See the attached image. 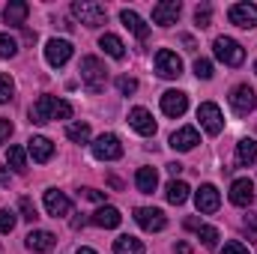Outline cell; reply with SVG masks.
<instances>
[{
	"mask_svg": "<svg viewBox=\"0 0 257 254\" xmlns=\"http://www.w3.org/2000/svg\"><path fill=\"white\" fill-rule=\"evenodd\" d=\"M69 117H72V105L63 99H54V96H39L30 105V123H36V126H45L51 120H69Z\"/></svg>",
	"mask_w": 257,
	"mask_h": 254,
	"instance_id": "6da1fadb",
	"label": "cell"
},
{
	"mask_svg": "<svg viewBox=\"0 0 257 254\" xmlns=\"http://www.w3.org/2000/svg\"><path fill=\"white\" fill-rule=\"evenodd\" d=\"M78 72H81V81L87 84V90H90V93H102V90H105L108 69L102 66V60H99V57H84Z\"/></svg>",
	"mask_w": 257,
	"mask_h": 254,
	"instance_id": "7a4b0ae2",
	"label": "cell"
},
{
	"mask_svg": "<svg viewBox=\"0 0 257 254\" xmlns=\"http://www.w3.org/2000/svg\"><path fill=\"white\" fill-rule=\"evenodd\" d=\"M72 15L81 18V24H87V27H99V24L108 21V9H105L102 3H93V0H78V3H72Z\"/></svg>",
	"mask_w": 257,
	"mask_h": 254,
	"instance_id": "3957f363",
	"label": "cell"
},
{
	"mask_svg": "<svg viewBox=\"0 0 257 254\" xmlns=\"http://www.w3.org/2000/svg\"><path fill=\"white\" fill-rule=\"evenodd\" d=\"M212 51L224 66H242V60H245V48L236 39H230V36H218L212 42Z\"/></svg>",
	"mask_w": 257,
	"mask_h": 254,
	"instance_id": "277c9868",
	"label": "cell"
},
{
	"mask_svg": "<svg viewBox=\"0 0 257 254\" xmlns=\"http://www.w3.org/2000/svg\"><path fill=\"white\" fill-rule=\"evenodd\" d=\"M93 156L99 159V162H117V159H123V144H120V138L117 135H99L96 141H93Z\"/></svg>",
	"mask_w": 257,
	"mask_h": 254,
	"instance_id": "5b68a950",
	"label": "cell"
},
{
	"mask_svg": "<svg viewBox=\"0 0 257 254\" xmlns=\"http://www.w3.org/2000/svg\"><path fill=\"white\" fill-rule=\"evenodd\" d=\"M197 120H200V126L206 135H218L221 129H224V117H221V108L215 105V102H203L200 108H197Z\"/></svg>",
	"mask_w": 257,
	"mask_h": 254,
	"instance_id": "8992f818",
	"label": "cell"
},
{
	"mask_svg": "<svg viewBox=\"0 0 257 254\" xmlns=\"http://www.w3.org/2000/svg\"><path fill=\"white\" fill-rule=\"evenodd\" d=\"M230 108L239 114V117H245V114H251L257 108V96L254 90L248 87V84H239V87H233L230 90Z\"/></svg>",
	"mask_w": 257,
	"mask_h": 254,
	"instance_id": "52a82bcc",
	"label": "cell"
},
{
	"mask_svg": "<svg viewBox=\"0 0 257 254\" xmlns=\"http://www.w3.org/2000/svg\"><path fill=\"white\" fill-rule=\"evenodd\" d=\"M135 221H138L144 230H150V233L165 230V224H168L165 212H162V209H156V206H138V209H135Z\"/></svg>",
	"mask_w": 257,
	"mask_h": 254,
	"instance_id": "ba28073f",
	"label": "cell"
},
{
	"mask_svg": "<svg viewBox=\"0 0 257 254\" xmlns=\"http://www.w3.org/2000/svg\"><path fill=\"white\" fill-rule=\"evenodd\" d=\"M227 18H230V24H236L242 30H251L257 24V6L254 3H233L227 9Z\"/></svg>",
	"mask_w": 257,
	"mask_h": 254,
	"instance_id": "9c48e42d",
	"label": "cell"
},
{
	"mask_svg": "<svg viewBox=\"0 0 257 254\" xmlns=\"http://www.w3.org/2000/svg\"><path fill=\"white\" fill-rule=\"evenodd\" d=\"M156 72H159L162 78H180V75H183V60H180L174 51L162 48V51H156Z\"/></svg>",
	"mask_w": 257,
	"mask_h": 254,
	"instance_id": "30bf717a",
	"label": "cell"
},
{
	"mask_svg": "<svg viewBox=\"0 0 257 254\" xmlns=\"http://www.w3.org/2000/svg\"><path fill=\"white\" fill-rule=\"evenodd\" d=\"M69 57H72V42H66V39H48L45 42V60L48 66H66L69 63Z\"/></svg>",
	"mask_w": 257,
	"mask_h": 254,
	"instance_id": "8fae6325",
	"label": "cell"
},
{
	"mask_svg": "<svg viewBox=\"0 0 257 254\" xmlns=\"http://www.w3.org/2000/svg\"><path fill=\"white\" fill-rule=\"evenodd\" d=\"M180 12H183L180 0H165V3H156V6H153V21H156L159 27H171V24H177Z\"/></svg>",
	"mask_w": 257,
	"mask_h": 254,
	"instance_id": "7c38bea8",
	"label": "cell"
},
{
	"mask_svg": "<svg viewBox=\"0 0 257 254\" xmlns=\"http://www.w3.org/2000/svg\"><path fill=\"white\" fill-rule=\"evenodd\" d=\"M128 126L135 129L138 135H144V138L156 135V120H153V114L147 108H132L128 111Z\"/></svg>",
	"mask_w": 257,
	"mask_h": 254,
	"instance_id": "4fadbf2b",
	"label": "cell"
},
{
	"mask_svg": "<svg viewBox=\"0 0 257 254\" xmlns=\"http://www.w3.org/2000/svg\"><path fill=\"white\" fill-rule=\"evenodd\" d=\"M186 108H189V96H186V93H180V90L162 93V111H165L168 117H183Z\"/></svg>",
	"mask_w": 257,
	"mask_h": 254,
	"instance_id": "5bb4252c",
	"label": "cell"
},
{
	"mask_svg": "<svg viewBox=\"0 0 257 254\" xmlns=\"http://www.w3.org/2000/svg\"><path fill=\"white\" fill-rule=\"evenodd\" d=\"M194 206H197V212H206V215H209V212H215V209L221 206L218 189H215V186H209V183H206V186H200L197 194H194Z\"/></svg>",
	"mask_w": 257,
	"mask_h": 254,
	"instance_id": "9a60e30c",
	"label": "cell"
},
{
	"mask_svg": "<svg viewBox=\"0 0 257 254\" xmlns=\"http://www.w3.org/2000/svg\"><path fill=\"white\" fill-rule=\"evenodd\" d=\"M251 200H254V183L248 177L233 180V186H230V203L233 206H251Z\"/></svg>",
	"mask_w": 257,
	"mask_h": 254,
	"instance_id": "2e32d148",
	"label": "cell"
},
{
	"mask_svg": "<svg viewBox=\"0 0 257 254\" xmlns=\"http://www.w3.org/2000/svg\"><path fill=\"white\" fill-rule=\"evenodd\" d=\"M45 209H48V215L63 218V215H69V209H72V200L66 197L63 191L48 189V191H45Z\"/></svg>",
	"mask_w": 257,
	"mask_h": 254,
	"instance_id": "e0dca14e",
	"label": "cell"
},
{
	"mask_svg": "<svg viewBox=\"0 0 257 254\" xmlns=\"http://www.w3.org/2000/svg\"><path fill=\"white\" fill-rule=\"evenodd\" d=\"M27 153L33 156V162H39V165H45L51 156H54V144L45 138V135H33L30 141H27Z\"/></svg>",
	"mask_w": 257,
	"mask_h": 254,
	"instance_id": "ac0fdd59",
	"label": "cell"
},
{
	"mask_svg": "<svg viewBox=\"0 0 257 254\" xmlns=\"http://www.w3.org/2000/svg\"><path fill=\"white\" fill-rule=\"evenodd\" d=\"M200 144V138H197V129L194 126H183L180 132H174L171 135V147L177 150V153H189Z\"/></svg>",
	"mask_w": 257,
	"mask_h": 254,
	"instance_id": "d6986e66",
	"label": "cell"
},
{
	"mask_svg": "<svg viewBox=\"0 0 257 254\" xmlns=\"http://www.w3.org/2000/svg\"><path fill=\"white\" fill-rule=\"evenodd\" d=\"M90 221H93L96 227H105V230H111V227H120L123 215H120V209H114V206H99V209L90 215Z\"/></svg>",
	"mask_w": 257,
	"mask_h": 254,
	"instance_id": "ffe728a7",
	"label": "cell"
},
{
	"mask_svg": "<svg viewBox=\"0 0 257 254\" xmlns=\"http://www.w3.org/2000/svg\"><path fill=\"white\" fill-rule=\"evenodd\" d=\"M57 245V236L51 230H30L27 233V248L30 251H51Z\"/></svg>",
	"mask_w": 257,
	"mask_h": 254,
	"instance_id": "44dd1931",
	"label": "cell"
},
{
	"mask_svg": "<svg viewBox=\"0 0 257 254\" xmlns=\"http://www.w3.org/2000/svg\"><path fill=\"white\" fill-rule=\"evenodd\" d=\"M135 186L141 194H153L156 186H159V174H156V168H138V174H135Z\"/></svg>",
	"mask_w": 257,
	"mask_h": 254,
	"instance_id": "7402d4cb",
	"label": "cell"
},
{
	"mask_svg": "<svg viewBox=\"0 0 257 254\" xmlns=\"http://www.w3.org/2000/svg\"><path fill=\"white\" fill-rule=\"evenodd\" d=\"M30 15V6L24 3V0H15V3H9L6 9H3V21L6 24H12V27H18V24H24V18Z\"/></svg>",
	"mask_w": 257,
	"mask_h": 254,
	"instance_id": "603a6c76",
	"label": "cell"
},
{
	"mask_svg": "<svg viewBox=\"0 0 257 254\" xmlns=\"http://www.w3.org/2000/svg\"><path fill=\"white\" fill-rule=\"evenodd\" d=\"M120 21L126 24V27L132 30V33H135V36H138V39H147V36H150V27L144 24V18H141L138 12H132V9H123V12H120Z\"/></svg>",
	"mask_w": 257,
	"mask_h": 254,
	"instance_id": "cb8c5ba5",
	"label": "cell"
},
{
	"mask_svg": "<svg viewBox=\"0 0 257 254\" xmlns=\"http://www.w3.org/2000/svg\"><path fill=\"white\" fill-rule=\"evenodd\" d=\"M236 162H239L242 168H248V165L257 162V141L254 138H242V141L236 144Z\"/></svg>",
	"mask_w": 257,
	"mask_h": 254,
	"instance_id": "d4e9b609",
	"label": "cell"
},
{
	"mask_svg": "<svg viewBox=\"0 0 257 254\" xmlns=\"http://www.w3.org/2000/svg\"><path fill=\"white\" fill-rule=\"evenodd\" d=\"M99 45H102L105 54H111L114 60H123V57H126V45H123V39L114 36V33H105V36L99 39Z\"/></svg>",
	"mask_w": 257,
	"mask_h": 254,
	"instance_id": "484cf974",
	"label": "cell"
},
{
	"mask_svg": "<svg viewBox=\"0 0 257 254\" xmlns=\"http://www.w3.org/2000/svg\"><path fill=\"white\" fill-rule=\"evenodd\" d=\"M189 191H192V189H189L183 180H171V183H168V189H165V197H168L174 206H180V203H186V200H189Z\"/></svg>",
	"mask_w": 257,
	"mask_h": 254,
	"instance_id": "4316f807",
	"label": "cell"
},
{
	"mask_svg": "<svg viewBox=\"0 0 257 254\" xmlns=\"http://www.w3.org/2000/svg\"><path fill=\"white\" fill-rule=\"evenodd\" d=\"M114 254H144V242L135 236H120L114 242Z\"/></svg>",
	"mask_w": 257,
	"mask_h": 254,
	"instance_id": "83f0119b",
	"label": "cell"
},
{
	"mask_svg": "<svg viewBox=\"0 0 257 254\" xmlns=\"http://www.w3.org/2000/svg\"><path fill=\"white\" fill-rule=\"evenodd\" d=\"M66 138L75 141V144H87L90 141V126L87 123H72V126L66 129Z\"/></svg>",
	"mask_w": 257,
	"mask_h": 254,
	"instance_id": "f1b7e54d",
	"label": "cell"
},
{
	"mask_svg": "<svg viewBox=\"0 0 257 254\" xmlns=\"http://www.w3.org/2000/svg\"><path fill=\"white\" fill-rule=\"evenodd\" d=\"M6 162H9L15 171H24V165H27V153H24L21 147H9V150H6Z\"/></svg>",
	"mask_w": 257,
	"mask_h": 254,
	"instance_id": "f546056e",
	"label": "cell"
},
{
	"mask_svg": "<svg viewBox=\"0 0 257 254\" xmlns=\"http://www.w3.org/2000/svg\"><path fill=\"white\" fill-rule=\"evenodd\" d=\"M194 230H197V236L203 239L206 248H215V242H218V230H215V227H209V224H197Z\"/></svg>",
	"mask_w": 257,
	"mask_h": 254,
	"instance_id": "4dcf8cb0",
	"label": "cell"
},
{
	"mask_svg": "<svg viewBox=\"0 0 257 254\" xmlns=\"http://www.w3.org/2000/svg\"><path fill=\"white\" fill-rule=\"evenodd\" d=\"M18 54V42L9 33H0V57H15Z\"/></svg>",
	"mask_w": 257,
	"mask_h": 254,
	"instance_id": "1f68e13d",
	"label": "cell"
},
{
	"mask_svg": "<svg viewBox=\"0 0 257 254\" xmlns=\"http://www.w3.org/2000/svg\"><path fill=\"white\" fill-rule=\"evenodd\" d=\"M18 224V215L12 209H0V233H12Z\"/></svg>",
	"mask_w": 257,
	"mask_h": 254,
	"instance_id": "d6a6232c",
	"label": "cell"
},
{
	"mask_svg": "<svg viewBox=\"0 0 257 254\" xmlns=\"http://www.w3.org/2000/svg\"><path fill=\"white\" fill-rule=\"evenodd\" d=\"M12 90H15V84H12V78H9V75H3V72H0V105H3V102H9V99H12Z\"/></svg>",
	"mask_w": 257,
	"mask_h": 254,
	"instance_id": "836d02e7",
	"label": "cell"
},
{
	"mask_svg": "<svg viewBox=\"0 0 257 254\" xmlns=\"http://www.w3.org/2000/svg\"><path fill=\"white\" fill-rule=\"evenodd\" d=\"M194 21H197V27H209V21H212V9L203 3V6H197L194 9Z\"/></svg>",
	"mask_w": 257,
	"mask_h": 254,
	"instance_id": "e575fe53",
	"label": "cell"
},
{
	"mask_svg": "<svg viewBox=\"0 0 257 254\" xmlns=\"http://www.w3.org/2000/svg\"><path fill=\"white\" fill-rule=\"evenodd\" d=\"M21 218H27V221H36L39 218V212H36V206H33V200L30 197H21Z\"/></svg>",
	"mask_w": 257,
	"mask_h": 254,
	"instance_id": "d590c367",
	"label": "cell"
},
{
	"mask_svg": "<svg viewBox=\"0 0 257 254\" xmlns=\"http://www.w3.org/2000/svg\"><path fill=\"white\" fill-rule=\"evenodd\" d=\"M194 75L203 78V81H209V78H212V63L203 60V57H197V60H194Z\"/></svg>",
	"mask_w": 257,
	"mask_h": 254,
	"instance_id": "8d00e7d4",
	"label": "cell"
},
{
	"mask_svg": "<svg viewBox=\"0 0 257 254\" xmlns=\"http://www.w3.org/2000/svg\"><path fill=\"white\" fill-rule=\"evenodd\" d=\"M117 90H120L123 96H128V93H135V90H138V81H135V78H128V75H123V78H117Z\"/></svg>",
	"mask_w": 257,
	"mask_h": 254,
	"instance_id": "74e56055",
	"label": "cell"
},
{
	"mask_svg": "<svg viewBox=\"0 0 257 254\" xmlns=\"http://www.w3.org/2000/svg\"><path fill=\"white\" fill-rule=\"evenodd\" d=\"M221 254H248V248H245V245H242L239 239H230V242H224Z\"/></svg>",
	"mask_w": 257,
	"mask_h": 254,
	"instance_id": "f35d334b",
	"label": "cell"
},
{
	"mask_svg": "<svg viewBox=\"0 0 257 254\" xmlns=\"http://www.w3.org/2000/svg\"><path fill=\"white\" fill-rule=\"evenodd\" d=\"M245 233H248L251 239H257V212H248V215H245Z\"/></svg>",
	"mask_w": 257,
	"mask_h": 254,
	"instance_id": "ab89813d",
	"label": "cell"
},
{
	"mask_svg": "<svg viewBox=\"0 0 257 254\" xmlns=\"http://www.w3.org/2000/svg\"><path fill=\"white\" fill-rule=\"evenodd\" d=\"M84 197L93 200V203H105V191H96V189H84Z\"/></svg>",
	"mask_w": 257,
	"mask_h": 254,
	"instance_id": "60d3db41",
	"label": "cell"
},
{
	"mask_svg": "<svg viewBox=\"0 0 257 254\" xmlns=\"http://www.w3.org/2000/svg\"><path fill=\"white\" fill-rule=\"evenodd\" d=\"M9 135H12V123H9V120H3V117H0V144H3V141H6V138H9Z\"/></svg>",
	"mask_w": 257,
	"mask_h": 254,
	"instance_id": "b9f144b4",
	"label": "cell"
},
{
	"mask_svg": "<svg viewBox=\"0 0 257 254\" xmlns=\"http://www.w3.org/2000/svg\"><path fill=\"white\" fill-rule=\"evenodd\" d=\"M177 254H192V245L189 242H177Z\"/></svg>",
	"mask_w": 257,
	"mask_h": 254,
	"instance_id": "7bdbcfd3",
	"label": "cell"
},
{
	"mask_svg": "<svg viewBox=\"0 0 257 254\" xmlns=\"http://www.w3.org/2000/svg\"><path fill=\"white\" fill-rule=\"evenodd\" d=\"M9 180H12V177H9V171H6V168H0V186H9Z\"/></svg>",
	"mask_w": 257,
	"mask_h": 254,
	"instance_id": "ee69618b",
	"label": "cell"
},
{
	"mask_svg": "<svg viewBox=\"0 0 257 254\" xmlns=\"http://www.w3.org/2000/svg\"><path fill=\"white\" fill-rule=\"evenodd\" d=\"M168 171H171V174H174V177H177V174H180V171H183V165H180V162H171V165H168Z\"/></svg>",
	"mask_w": 257,
	"mask_h": 254,
	"instance_id": "f6af8a7d",
	"label": "cell"
},
{
	"mask_svg": "<svg viewBox=\"0 0 257 254\" xmlns=\"http://www.w3.org/2000/svg\"><path fill=\"white\" fill-rule=\"evenodd\" d=\"M75 254H96V251H93V248H87V245H81V248H78Z\"/></svg>",
	"mask_w": 257,
	"mask_h": 254,
	"instance_id": "bcb514c9",
	"label": "cell"
},
{
	"mask_svg": "<svg viewBox=\"0 0 257 254\" xmlns=\"http://www.w3.org/2000/svg\"><path fill=\"white\" fill-rule=\"evenodd\" d=\"M254 72H257V63H254Z\"/></svg>",
	"mask_w": 257,
	"mask_h": 254,
	"instance_id": "7dc6e473",
	"label": "cell"
}]
</instances>
